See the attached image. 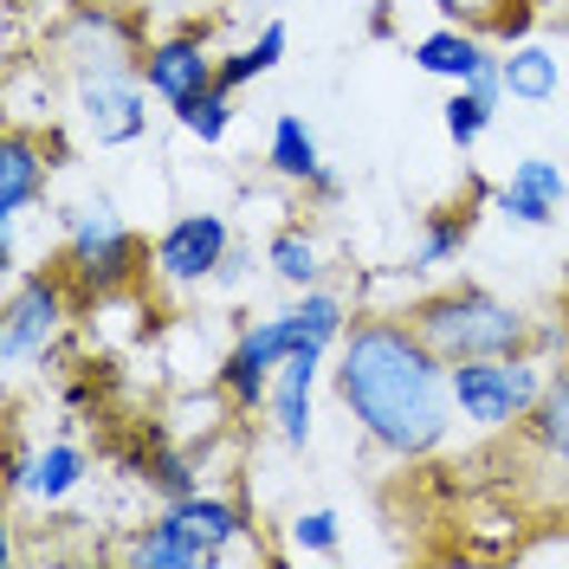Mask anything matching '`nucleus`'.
I'll return each mask as SVG.
<instances>
[{
    "label": "nucleus",
    "mask_w": 569,
    "mask_h": 569,
    "mask_svg": "<svg viewBox=\"0 0 569 569\" xmlns=\"http://www.w3.org/2000/svg\"><path fill=\"white\" fill-rule=\"evenodd\" d=\"M142 78H149V91L162 98V104L176 110L188 98H201L220 84V52H213L208 27H169V33L149 39V59H142Z\"/></svg>",
    "instance_id": "9d476101"
},
{
    "label": "nucleus",
    "mask_w": 569,
    "mask_h": 569,
    "mask_svg": "<svg viewBox=\"0 0 569 569\" xmlns=\"http://www.w3.org/2000/svg\"><path fill=\"white\" fill-rule=\"evenodd\" d=\"M284 52H291V27H284V20H266V27L252 33V59H259V71L272 78V71L284 66Z\"/></svg>",
    "instance_id": "bb28decb"
},
{
    "label": "nucleus",
    "mask_w": 569,
    "mask_h": 569,
    "mask_svg": "<svg viewBox=\"0 0 569 569\" xmlns=\"http://www.w3.org/2000/svg\"><path fill=\"white\" fill-rule=\"evenodd\" d=\"M369 33H376V39L395 33V7H389V0H376V7H369Z\"/></svg>",
    "instance_id": "c756f323"
},
{
    "label": "nucleus",
    "mask_w": 569,
    "mask_h": 569,
    "mask_svg": "<svg viewBox=\"0 0 569 569\" xmlns=\"http://www.w3.org/2000/svg\"><path fill=\"white\" fill-rule=\"evenodd\" d=\"M59 162H66L59 130H39L27 117H13L7 137H0V220H27L52 194V169Z\"/></svg>",
    "instance_id": "1a4fd4ad"
},
{
    "label": "nucleus",
    "mask_w": 569,
    "mask_h": 569,
    "mask_svg": "<svg viewBox=\"0 0 569 569\" xmlns=\"http://www.w3.org/2000/svg\"><path fill=\"white\" fill-rule=\"evenodd\" d=\"M550 382V362L543 356H472L453 362V408L466 427L479 433H505V427H525L537 408V395Z\"/></svg>",
    "instance_id": "423d86ee"
},
{
    "label": "nucleus",
    "mask_w": 569,
    "mask_h": 569,
    "mask_svg": "<svg viewBox=\"0 0 569 569\" xmlns=\"http://www.w3.org/2000/svg\"><path fill=\"white\" fill-rule=\"evenodd\" d=\"M266 169L279 181H291V188H311V181L330 169L323 162V149H318V130L298 117V110H279L272 117V137H266Z\"/></svg>",
    "instance_id": "6ab92c4d"
},
{
    "label": "nucleus",
    "mask_w": 569,
    "mask_h": 569,
    "mask_svg": "<svg viewBox=\"0 0 569 569\" xmlns=\"http://www.w3.org/2000/svg\"><path fill=\"white\" fill-rule=\"evenodd\" d=\"M227 252H233V227H227V213H176L156 240H149V279L176 284V291H201V284L220 279V266H227Z\"/></svg>",
    "instance_id": "6e6552de"
},
{
    "label": "nucleus",
    "mask_w": 569,
    "mask_h": 569,
    "mask_svg": "<svg viewBox=\"0 0 569 569\" xmlns=\"http://www.w3.org/2000/svg\"><path fill=\"white\" fill-rule=\"evenodd\" d=\"M84 298L71 291V279L52 266H33V272H13V291H7V311H0V356L7 369H27V362H46L59 350V337L71 330V311Z\"/></svg>",
    "instance_id": "0eeeda50"
},
{
    "label": "nucleus",
    "mask_w": 569,
    "mask_h": 569,
    "mask_svg": "<svg viewBox=\"0 0 569 569\" xmlns=\"http://www.w3.org/2000/svg\"><path fill=\"white\" fill-rule=\"evenodd\" d=\"M408 59H415L421 78H440V84H472V78L498 59V46L486 33H472V27L440 20L433 33H421L415 46H408Z\"/></svg>",
    "instance_id": "dca6fc26"
},
{
    "label": "nucleus",
    "mask_w": 569,
    "mask_h": 569,
    "mask_svg": "<svg viewBox=\"0 0 569 569\" xmlns=\"http://www.w3.org/2000/svg\"><path fill=\"white\" fill-rule=\"evenodd\" d=\"M343 330H350V305L337 298V291H298L284 311L272 318H252L240 337H233V350L220 362V395L252 415V408H266V395H272V376H279L291 356L305 350V343H323V350H337L343 343Z\"/></svg>",
    "instance_id": "f03ea898"
},
{
    "label": "nucleus",
    "mask_w": 569,
    "mask_h": 569,
    "mask_svg": "<svg viewBox=\"0 0 569 569\" xmlns=\"http://www.w3.org/2000/svg\"><path fill=\"white\" fill-rule=\"evenodd\" d=\"M149 78H91V84H71V110L84 123V137L98 149H130L149 130Z\"/></svg>",
    "instance_id": "9b49d317"
},
{
    "label": "nucleus",
    "mask_w": 569,
    "mask_h": 569,
    "mask_svg": "<svg viewBox=\"0 0 569 569\" xmlns=\"http://www.w3.org/2000/svg\"><path fill=\"white\" fill-rule=\"evenodd\" d=\"M518 433L531 440V453L550 466V472H563L569 479V362L550 369V382H543V395H537L531 421L518 427Z\"/></svg>",
    "instance_id": "a211bd4d"
},
{
    "label": "nucleus",
    "mask_w": 569,
    "mask_h": 569,
    "mask_svg": "<svg viewBox=\"0 0 569 569\" xmlns=\"http://www.w3.org/2000/svg\"><path fill=\"white\" fill-rule=\"evenodd\" d=\"M59 272L71 279V291L91 298H117L149 272V247L142 233L117 213V201H84L66 213V247H59Z\"/></svg>",
    "instance_id": "20e7f679"
},
{
    "label": "nucleus",
    "mask_w": 569,
    "mask_h": 569,
    "mask_svg": "<svg viewBox=\"0 0 569 569\" xmlns=\"http://www.w3.org/2000/svg\"><path fill=\"white\" fill-rule=\"evenodd\" d=\"M266 266H272V279H284L291 291H311L323 284V247L311 227H279L272 240H266Z\"/></svg>",
    "instance_id": "5701e85b"
},
{
    "label": "nucleus",
    "mask_w": 569,
    "mask_h": 569,
    "mask_svg": "<svg viewBox=\"0 0 569 569\" xmlns=\"http://www.w3.org/2000/svg\"><path fill=\"white\" fill-rule=\"evenodd\" d=\"M305 194H311V201H323V208H337V201H343V176H337V169H323Z\"/></svg>",
    "instance_id": "c85d7f7f"
},
{
    "label": "nucleus",
    "mask_w": 569,
    "mask_h": 569,
    "mask_svg": "<svg viewBox=\"0 0 569 569\" xmlns=\"http://www.w3.org/2000/svg\"><path fill=\"white\" fill-rule=\"evenodd\" d=\"M408 323H415L447 362H472V356H525L531 350V330H537V318L525 311V305H511V298H498V291H486V284H472V279L421 291V298L408 305Z\"/></svg>",
    "instance_id": "7ed1b4c3"
},
{
    "label": "nucleus",
    "mask_w": 569,
    "mask_h": 569,
    "mask_svg": "<svg viewBox=\"0 0 569 569\" xmlns=\"http://www.w3.org/2000/svg\"><path fill=\"white\" fill-rule=\"evenodd\" d=\"M498 181H486L479 169L466 176V194L453 201H440L433 213H421V233H415V247H408V272H440V266H453L466 247H472V233H479V213L492 208Z\"/></svg>",
    "instance_id": "f8f14e48"
},
{
    "label": "nucleus",
    "mask_w": 569,
    "mask_h": 569,
    "mask_svg": "<svg viewBox=\"0 0 569 569\" xmlns=\"http://www.w3.org/2000/svg\"><path fill=\"white\" fill-rule=\"evenodd\" d=\"M337 350H323V343H305V350L284 362L279 376H272V395H266V415H272V433H279V447L291 453H305L311 447V395H318V376L323 362Z\"/></svg>",
    "instance_id": "4468645a"
},
{
    "label": "nucleus",
    "mask_w": 569,
    "mask_h": 569,
    "mask_svg": "<svg viewBox=\"0 0 569 569\" xmlns=\"http://www.w3.org/2000/svg\"><path fill=\"white\" fill-rule=\"evenodd\" d=\"M162 518H169V525H181V531H188L213 557V563H227V557H233V543L259 537V525H252L247 505H240V498L208 492V486H201V492H188V498H169V505H162Z\"/></svg>",
    "instance_id": "2eb2a0df"
},
{
    "label": "nucleus",
    "mask_w": 569,
    "mask_h": 569,
    "mask_svg": "<svg viewBox=\"0 0 569 569\" xmlns=\"http://www.w3.org/2000/svg\"><path fill=\"white\" fill-rule=\"evenodd\" d=\"M557 91H563V66H557V52H550L543 39L505 46V98H518V104H550Z\"/></svg>",
    "instance_id": "aec40b11"
},
{
    "label": "nucleus",
    "mask_w": 569,
    "mask_h": 569,
    "mask_svg": "<svg viewBox=\"0 0 569 569\" xmlns=\"http://www.w3.org/2000/svg\"><path fill=\"white\" fill-rule=\"evenodd\" d=\"M266 71H259V59H252V46H240V52H220V91H247V84H259Z\"/></svg>",
    "instance_id": "cd10ccee"
},
{
    "label": "nucleus",
    "mask_w": 569,
    "mask_h": 569,
    "mask_svg": "<svg viewBox=\"0 0 569 569\" xmlns=\"http://www.w3.org/2000/svg\"><path fill=\"white\" fill-rule=\"evenodd\" d=\"M537 7H543V13H563L569 0H537Z\"/></svg>",
    "instance_id": "2f4dec72"
},
{
    "label": "nucleus",
    "mask_w": 569,
    "mask_h": 569,
    "mask_svg": "<svg viewBox=\"0 0 569 569\" xmlns=\"http://www.w3.org/2000/svg\"><path fill=\"white\" fill-rule=\"evenodd\" d=\"M440 123H447V142L466 156V149L498 123V104H492V98H479L472 84H453V91H447V104H440Z\"/></svg>",
    "instance_id": "b1692460"
},
{
    "label": "nucleus",
    "mask_w": 569,
    "mask_h": 569,
    "mask_svg": "<svg viewBox=\"0 0 569 569\" xmlns=\"http://www.w3.org/2000/svg\"><path fill=\"white\" fill-rule=\"evenodd\" d=\"M569 201V176L563 162H550V156H518L511 162V176L498 181L492 194V213H505L511 227H550Z\"/></svg>",
    "instance_id": "ddd939ff"
},
{
    "label": "nucleus",
    "mask_w": 569,
    "mask_h": 569,
    "mask_svg": "<svg viewBox=\"0 0 569 569\" xmlns=\"http://www.w3.org/2000/svg\"><path fill=\"white\" fill-rule=\"evenodd\" d=\"M52 59L66 71V84H91V78H137L149 59V33L142 13L123 0H78L66 20L52 27Z\"/></svg>",
    "instance_id": "39448f33"
},
{
    "label": "nucleus",
    "mask_w": 569,
    "mask_h": 569,
    "mask_svg": "<svg viewBox=\"0 0 569 569\" xmlns=\"http://www.w3.org/2000/svg\"><path fill=\"white\" fill-rule=\"evenodd\" d=\"M440 20H453V27H472V33H486L492 46H518V39L537 33V20H543V7L537 0H427Z\"/></svg>",
    "instance_id": "f3484780"
},
{
    "label": "nucleus",
    "mask_w": 569,
    "mask_h": 569,
    "mask_svg": "<svg viewBox=\"0 0 569 569\" xmlns=\"http://www.w3.org/2000/svg\"><path fill=\"white\" fill-rule=\"evenodd\" d=\"M176 123L188 130L194 142H227V130H233V91H201V98H188V104H176Z\"/></svg>",
    "instance_id": "393cba45"
},
{
    "label": "nucleus",
    "mask_w": 569,
    "mask_h": 569,
    "mask_svg": "<svg viewBox=\"0 0 569 569\" xmlns=\"http://www.w3.org/2000/svg\"><path fill=\"white\" fill-rule=\"evenodd\" d=\"M330 389L356 433L395 466L433 460L460 421L453 362L408 323V311H356L330 362Z\"/></svg>",
    "instance_id": "f257e3e1"
},
{
    "label": "nucleus",
    "mask_w": 569,
    "mask_h": 569,
    "mask_svg": "<svg viewBox=\"0 0 569 569\" xmlns=\"http://www.w3.org/2000/svg\"><path fill=\"white\" fill-rule=\"evenodd\" d=\"M123 563L130 569H208L213 557L181 531V525H169V518L156 511V525H142V531L123 543Z\"/></svg>",
    "instance_id": "4be33fe9"
},
{
    "label": "nucleus",
    "mask_w": 569,
    "mask_h": 569,
    "mask_svg": "<svg viewBox=\"0 0 569 569\" xmlns=\"http://www.w3.org/2000/svg\"><path fill=\"white\" fill-rule=\"evenodd\" d=\"M557 311H563V323H569V272H563V291H557Z\"/></svg>",
    "instance_id": "7c9ffc66"
},
{
    "label": "nucleus",
    "mask_w": 569,
    "mask_h": 569,
    "mask_svg": "<svg viewBox=\"0 0 569 569\" xmlns=\"http://www.w3.org/2000/svg\"><path fill=\"white\" fill-rule=\"evenodd\" d=\"M337 543H343V518L337 511H298L291 518V550L298 557H337Z\"/></svg>",
    "instance_id": "a878e982"
},
{
    "label": "nucleus",
    "mask_w": 569,
    "mask_h": 569,
    "mask_svg": "<svg viewBox=\"0 0 569 569\" xmlns=\"http://www.w3.org/2000/svg\"><path fill=\"white\" fill-rule=\"evenodd\" d=\"M84 472H91V453L78 447V440H46L33 460H27V492L20 498H39V505H59L84 486Z\"/></svg>",
    "instance_id": "412c9836"
}]
</instances>
